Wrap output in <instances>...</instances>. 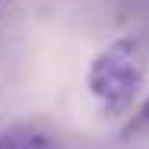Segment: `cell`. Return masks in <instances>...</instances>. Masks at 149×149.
Here are the masks:
<instances>
[{
  "label": "cell",
  "mask_w": 149,
  "mask_h": 149,
  "mask_svg": "<svg viewBox=\"0 0 149 149\" xmlns=\"http://www.w3.org/2000/svg\"><path fill=\"white\" fill-rule=\"evenodd\" d=\"M16 149H57L51 136H29L26 143H19Z\"/></svg>",
  "instance_id": "7a4b0ae2"
},
{
  "label": "cell",
  "mask_w": 149,
  "mask_h": 149,
  "mask_svg": "<svg viewBox=\"0 0 149 149\" xmlns=\"http://www.w3.org/2000/svg\"><path fill=\"white\" fill-rule=\"evenodd\" d=\"M140 120H143V124H149V102L143 105V114H140Z\"/></svg>",
  "instance_id": "3957f363"
},
{
  "label": "cell",
  "mask_w": 149,
  "mask_h": 149,
  "mask_svg": "<svg viewBox=\"0 0 149 149\" xmlns=\"http://www.w3.org/2000/svg\"><path fill=\"white\" fill-rule=\"evenodd\" d=\"M146 70L149 54L136 35H124L118 41H111L108 48H102L86 73V86L92 98L98 102L102 114L108 118L127 114L146 83Z\"/></svg>",
  "instance_id": "6da1fadb"
}]
</instances>
